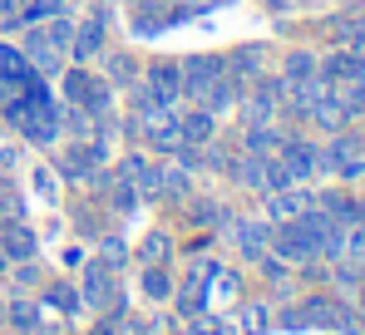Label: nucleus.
I'll list each match as a JSON object with an SVG mask.
<instances>
[{
	"mask_svg": "<svg viewBox=\"0 0 365 335\" xmlns=\"http://www.w3.org/2000/svg\"><path fill=\"white\" fill-rule=\"evenodd\" d=\"M361 316H365V281H361Z\"/></svg>",
	"mask_w": 365,
	"mask_h": 335,
	"instance_id": "nucleus-48",
	"label": "nucleus"
},
{
	"mask_svg": "<svg viewBox=\"0 0 365 335\" xmlns=\"http://www.w3.org/2000/svg\"><path fill=\"white\" fill-rule=\"evenodd\" d=\"M35 192H40L45 202H55V197H60V182H55V168H35Z\"/></svg>",
	"mask_w": 365,
	"mask_h": 335,
	"instance_id": "nucleus-40",
	"label": "nucleus"
},
{
	"mask_svg": "<svg viewBox=\"0 0 365 335\" xmlns=\"http://www.w3.org/2000/svg\"><path fill=\"white\" fill-rule=\"evenodd\" d=\"M316 64H321V59L311 55V50H292V55L282 59V79H287V84H297V79H311V74H316Z\"/></svg>",
	"mask_w": 365,
	"mask_h": 335,
	"instance_id": "nucleus-28",
	"label": "nucleus"
},
{
	"mask_svg": "<svg viewBox=\"0 0 365 335\" xmlns=\"http://www.w3.org/2000/svg\"><path fill=\"white\" fill-rule=\"evenodd\" d=\"M178 69H182V89H178V94H182V99H197L202 84L222 74V55H187Z\"/></svg>",
	"mask_w": 365,
	"mask_h": 335,
	"instance_id": "nucleus-11",
	"label": "nucleus"
},
{
	"mask_svg": "<svg viewBox=\"0 0 365 335\" xmlns=\"http://www.w3.org/2000/svg\"><path fill=\"white\" fill-rule=\"evenodd\" d=\"M99 262H104V267H114V272L128 267V242H123L119 232H99Z\"/></svg>",
	"mask_w": 365,
	"mask_h": 335,
	"instance_id": "nucleus-29",
	"label": "nucleus"
},
{
	"mask_svg": "<svg viewBox=\"0 0 365 335\" xmlns=\"http://www.w3.org/2000/svg\"><path fill=\"white\" fill-rule=\"evenodd\" d=\"M227 232H232V242H237V252H242L247 262H257L272 247V222L267 217H232Z\"/></svg>",
	"mask_w": 365,
	"mask_h": 335,
	"instance_id": "nucleus-10",
	"label": "nucleus"
},
{
	"mask_svg": "<svg viewBox=\"0 0 365 335\" xmlns=\"http://www.w3.org/2000/svg\"><path fill=\"white\" fill-rule=\"evenodd\" d=\"M109 25H114L109 5H94V10L84 15V25H74V45H69V59H74V64H89V59H99V55H104V40H109Z\"/></svg>",
	"mask_w": 365,
	"mask_h": 335,
	"instance_id": "nucleus-3",
	"label": "nucleus"
},
{
	"mask_svg": "<svg viewBox=\"0 0 365 335\" xmlns=\"http://www.w3.org/2000/svg\"><path fill=\"white\" fill-rule=\"evenodd\" d=\"M242 89H247V84H237V79H232V74L222 69L217 79H207V84H202V94H197L192 104H202V109L212 113V118H222V113H232V109H237Z\"/></svg>",
	"mask_w": 365,
	"mask_h": 335,
	"instance_id": "nucleus-8",
	"label": "nucleus"
},
{
	"mask_svg": "<svg viewBox=\"0 0 365 335\" xmlns=\"http://www.w3.org/2000/svg\"><path fill=\"white\" fill-rule=\"evenodd\" d=\"M361 153H365V133H361Z\"/></svg>",
	"mask_w": 365,
	"mask_h": 335,
	"instance_id": "nucleus-49",
	"label": "nucleus"
},
{
	"mask_svg": "<svg viewBox=\"0 0 365 335\" xmlns=\"http://www.w3.org/2000/svg\"><path fill=\"white\" fill-rule=\"evenodd\" d=\"M0 252H5L10 262H30V257L40 252L35 227L25 222V217H0Z\"/></svg>",
	"mask_w": 365,
	"mask_h": 335,
	"instance_id": "nucleus-9",
	"label": "nucleus"
},
{
	"mask_svg": "<svg viewBox=\"0 0 365 335\" xmlns=\"http://www.w3.org/2000/svg\"><path fill=\"white\" fill-rule=\"evenodd\" d=\"M187 222H192V227H227V222H232V212H227L222 202L202 197V202H187Z\"/></svg>",
	"mask_w": 365,
	"mask_h": 335,
	"instance_id": "nucleus-25",
	"label": "nucleus"
},
{
	"mask_svg": "<svg viewBox=\"0 0 365 335\" xmlns=\"http://www.w3.org/2000/svg\"><path fill=\"white\" fill-rule=\"evenodd\" d=\"M331 281H336L341 291H361V281H365L361 262H351V257H341V262H336V272H331Z\"/></svg>",
	"mask_w": 365,
	"mask_h": 335,
	"instance_id": "nucleus-32",
	"label": "nucleus"
},
{
	"mask_svg": "<svg viewBox=\"0 0 365 335\" xmlns=\"http://www.w3.org/2000/svg\"><path fill=\"white\" fill-rule=\"evenodd\" d=\"M173 113H178V109H173ZM178 128H182V143H197V148H207V143L217 138V118L202 109V104H197V109H182L178 113Z\"/></svg>",
	"mask_w": 365,
	"mask_h": 335,
	"instance_id": "nucleus-14",
	"label": "nucleus"
},
{
	"mask_svg": "<svg viewBox=\"0 0 365 335\" xmlns=\"http://www.w3.org/2000/svg\"><path fill=\"white\" fill-rule=\"evenodd\" d=\"M0 331H5V301H0Z\"/></svg>",
	"mask_w": 365,
	"mask_h": 335,
	"instance_id": "nucleus-47",
	"label": "nucleus"
},
{
	"mask_svg": "<svg viewBox=\"0 0 365 335\" xmlns=\"http://www.w3.org/2000/svg\"><path fill=\"white\" fill-rule=\"evenodd\" d=\"M5 326H15V331L35 335L40 326H45V311H40L35 301H10V306H5Z\"/></svg>",
	"mask_w": 365,
	"mask_h": 335,
	"instance_id": "nucleus-23",
	"label": "nucleus"
},
{
	"mask_svg": "<svg viewBox=\"0 0 365 335\" xmlns=\"http://www.w3.org/2000/svg\"><path fill=\"white\" fill-rule=\"evenodd\" d=\"M277 158L292 168V177H297V182L321 177V143H306V138H292V133H287V143L277 148Z\"/></svg>",
	"mask_w": 365,
	"mask_h": 335,
	"instance_id": "nucleus-6",
	"label": "nucleus"
},
{
	"mask_svg": "<svg viewBox=\"0 0 365 335\" xmlns=\"http://www.w3.org/2000/svg\"><path fill=\"white\" fill-rule=\"evenodd\" d=\"M143 335H148V331H143Z\"/></svg>",
	"mask_w": 365,
	"mask_h": 335,
	"instance_id": "nucleus-51",
	"label": "nucleus"
},
{
	"mask_svg": "<svg viewBox=\"0 0 365 335\" xmlns=\"http://www.w3.org/2000/svg\"><path fill=\"white\" fill-rule=\"evenodd\" d=\"M207 291H212V296H222V301H237V296H242V277H237V272H227V267H217V272L207 277Z\"/></svg>",
	"mask_w": 365,
	"mask_h": 335,
	"instance_id": "nucleus-30",
	"label": "nucleus"
},
{
	"mask_svg": "<svg viewBox=\"0 0 365 335\" xmlns=\"http://www.w3.org/2000/svg\"><path fill=\"white\" fill-rule=\"evenodd\" d=\"M148 168V153H123L119 168H114V177H123V182H138V172Z\"/></svg>",
	"mask_w": 365,
	"mask_h": 335,
	"instance_id": "nucleus-38",
	"label": "nucleus"
},
{
	"mask_svg": "<svg viewBox=\"0 0 365 335\" xmlns=\"http://www.w3.org/2000/svg\"><path fill=\"white\" fill-rule=\"evenodd\" d=\"M272 331H287V335H306L311 321H306L302 306H282V316H272Z\"/></svg>",
	"mask_w": 365,
	"mask_h": 335,
	"instance_id": "nucleus-31",
	"label": "nucleus"
},
{
	"mask_svg": "<svg viewBox=\"0 0 365 335\" xmlns=\"http://www.w3.org/2000/svg\"><path fill=\"white\" fill-rule=\"evenodd\" d=\"M138 79L148 84V94H153L168 113L178 109V99H182V94H178V89H182V69H178V64H163V59H158V64H148Z\"/></svg>",
	"mask_w": 365,
	"mask_h": 335,
	"instance_id": "nucleus-7",
	"label": "nucleus"
},
{
	"mask_svg": "<svg viewBox=\"0 0 365 335\" xmlns=\"http://www.w3.org/2000/svg\"><path fill=\"white\" fill-rule=\"evenodd\" d=\"M20 163V148H0V168H15Z\"/></svg>",
	"mask_w": 365,
	"mask_h": 335,
	"instance_id": "nucleus-45",
	"label": "nucleus"
},
{
	"mask_svg": "<svg viewBox=\"0 0 365 335\" xmlns=\"http://www.w3.org/2000/svg\"><path fill=\"white\" fill-rule=\"evenodd\" d=\"M20 50H25L30 69H35L40 79H55V74L64 69V55L55 50V45H50V35H45L40 25H25V45H20Z\"/></svg>",
	"mask_w": 365,
	"mask_h": 335,
	"instance_id": "nucleus-5",
	"label": "nucleus"
},
{
	"mask_svg": "<svg viewBox=\"0 0 365 335\" xmlns=\"http://www.w3.org/2000/svg\"><path fill=\"white\" fill-rule=\"evenodd\" d=\"M187 335H237V331H232V321H217L212 311H202L187 321Z\"/></svg>",
	"mask_w": 365,
	"mask_h": 335,
	"instance_id": "nucleus-33",
	"label": "nucleus"
},
{
	"mask_svg": "<svg viewBox=\"0 0 365 335\" xmlns=\"http://www.w3.org/2000/svg\"><path fill=\"white\" fill-rule=\"evenodd\" d=\"M10 277H15V286H40V267H35V257H30V262H10Z\"/></svg>",
	"mask_w": 365,
	"mask_h": 335,
	"instance_id": "nucleus-42",
	"label": "nucleus"
},
{
	"mask_svg": "<svg viewBox=\"0 0 365 335\" xmlns=\"http://www.w3.org/2000/svg\"><path fill=\"white\" fill-rule=\"evenodd\" d=\"M143 331H148V335H173V331H178V321H173V316H153Z\"/></svg>",
	"mask_w": 365,
	"mask_h": 335,
	"instance_id": "nucleus-43",
	"label": "nucleus"
},
{
	"mask_svg": "<svg viewBox=\"0 0 365 335\" xmlns=\"http://www.w3.org/2000/svg\"><path fill=\"white\" fill-rule=\"evenodd\" d=\"M346 257L351 262H365V222L346 227Z\"/></svg>",
	"mask_w": 365,
	"mask_h": 335,
	"instance_id": "nucleus-41",
	"label": "nucleus"
},
{
	"mask_svg": "<svg viewBox=\"0 0 365 335\" xmlns=\"http://www.w3.org/2000/svg\"><path fill=\"white\" fill-rule=\"evenodd\" d=\"M361 217H365V197H361Z\"/></svg>",
	"mask_w": 365,
	"mask_h": 335,
	"instance_id": "nucleus-50",
	"label": "nucleus"
},
{
	"mask_svg": "<svg viewBox=\"0 0 365 335\" xmlns=\"http://www.w3.org/2000/svg\"><path fill=\"white\" fill-rule=\"evenodd\" d=\"M227 177H232V182H242V187H252V192H262L267 158H262V153H242V148H237V158H232V168H227Z\"/></svg>",
	"mask_w": 365,
	"mask_h": 335,
	"instance_id": "nucleus-21",
	"label": "nucleus"
},
{
	"mask_svg": "<svg viewBox=\"0 0 365 335\" xmlns=\"http://www.w3.org/2000/svg\"><path fill=\"white\" fill-rule=\"evenodd\" d=\"M212 306V291H207V281L187 277L182 286H173V311H178L182 321H192V316H202Z\"/></svg>",
	"mask_w": 365,
	"mask_h": 335,
	"instance_id": "nucleus-13",
	"label": "nucleus"
},
{
	"mask_svg": "<svg viewBox=\"0 0 365 335\" xmlns=\"http://www.w3.org/2000/svg\"><path fill=\"white\" fill-rule=\"evenodd\" d=\"M356 69H361V64H356V59L346 55V50H341V55H326L321 64H316V74H321L326 84H346V79H351Z\"/></svg>",
	"mask_w": 365,
	"mask_h": 335,
	"instance_id": "nucleus-26",
	"label": "nucleus"
},
{
	"mask_svg": "<svg viewBox=\"0 0 365 335\" xmlns=\"http://www.w3.org/2000/svg\"><path fill=\"white\" fill-rule=\"evenodd\" d=\"M346 55H351V59L365 69V40H351V45H346Z\"/></svg>",
	"mask_w": 365,
	"mask_h": 335,
	"instance_id": "nucleus-44",
	"label": "nucleus"
},
{
	"mask_svg": "<svg viewBox=\"0 0 365 335\" xmlns=\"http://www.w3.org/2000/svg\"><path fill=\"white\" fill-rule=\"evenodd\" d=\"M267 252H277V257H282V262H292V267H302V262H311V257L321 262L316 237H311L297 217H292V222H272V247H267Z\"/></svg>",
	"mask_w": 365,
	"mask_h": 335,
	"instance_id": "nucleus-4",
	"label": "nucleus"
},
{
	"mask_svg": "<svg viewBox=\"0 0 365 335\" xmlns=\"http://www.w3.org/2000/svg\"><path fill=\"white\" fill-rule=\"evenodd\" d=\"M168 257H173V237L168 232H148L143 247H138V262L143 267H168Z\"/></svg>",
	"mask_w": 365,
	"mask_h": 335,
	"instance_id": "nucleus-24",
	"label": "nucleus"
},
{
	"mask_svg": "<svg viewBox=\"0 0 365 335\" xmlns=\"http://www.w3.org/2000/svg\"><path fill=\"white\" fill-rule=\"evenodd\" d=\"M341 306H346V301H336V296H306V301H302V311H306V321H311V331H336Z\"/></svg>",
	"mask_w": 365,
	"mask_h": 335,
	"instance_id": "nucleus-22",
	"label": "nucleus"
},
{
	"mask_svg": "<svg viewBox=\"0 0 365 335\" xmlns=\"http://www.w3.org/2000/svg\"><path fill=\"white\" fill-rule=\"evenodd\" d=\"M232 331L237 335H272V311L262 301H237L232 311Z\"/></svg>",
	"mask_w": 365,
	"mask_h": 335,
	"instance_id": "nucleus-17",
	"label": "nucleus"
},
{
	"mask_svg": "<svg viewBox=\"0 0 365 335\" xmlns=\"http://www.w3.org/2000/svg\"><path fill=\"white\" fill-rule=\"evenodd\" d=\"M257 267H262V277H267V281H287V277H292V262H282V257H272V252H262Z\"/></svg>",
	"mask_w": 365,
	"mask_h": 335,
	"instance_id": "nucleus-39",
	"label": "nucleus"
},
{
	"mask_svg": "<svg viewBox=\"0 0 365 335\" xmlns=\"http://www.w3.org/2000/svg\"><path fill=\"white\" fill-rule=\"evenodd\" d=\"M0 217H25V192H20L15 182L0 187Z\"/></svg>",
	"mask_w": 365,
	"mask_h": 335,
	"instance_id": "nucleus-37",
	"label": "nucleus"
},
{
	"mask_svg": "<svg viewBox=\"0 0 365 335\" xmlns=\"http://www.w3.org/2000/svg\"><path fill=\"white\" fill-rule=\"evenodd\" d=\"M222 69L237 79V84H252L262 69H267V50L262 45H242V50H232V55H222Z\"/></svg>",
	"mask_w": 365,
	"mask_h": 335,
	"instance_id": "nucleus-15",
	"label": "nucleus"
},
{
	"mask_svg": "<svg viewBox=\"0 0 365 335\" xmlns=\"http://www.w3.org/2000/svg\"><path fill=\"white\" fill-rule=\"evenodd\" d=\"M0 277H10V257L5 252H0Z\"/></svg>",
	"mask_w": 365,
	"mask_h": 335,
	"instance_id": "nucleus-46",
	"label": "nucleus"
},
{
	"mask_svg": "<svg viewBox=\"0 0 365 335\" xmlns=\"http://www.w3.org/2000/svg\"><path fill=\"white\" fill-rule=\"evenodd\" d=\"M262 197H267V222H292L306 202H311L306 187H282V192H262Z\"/></svg>",
	"mask_w": 365,
	"mask_h": 335,
	"instance_id": "nucleus-16",
	"label": "nucleus"
},
{
	"mask_svg": "<svg viewBox=\"0 0 365 335\" xmlns=\"http://www.w3.org/2000/svg\"><path fill=\"white\" fill-rule=\"evenodd\" d=\"M257 89L237 99V113H242V123H272L277 118V109H282V99H287V79H272V74H257L252 79Z\"/></svg>",
	"mask_w": 365,
	"mask_h": 335,
	"instance_id": "nucleus-2",
	"label": "nucleus"
},
{
	"mask_svg": "<svg viewBox=\"0 0 365 335\" xmlns=\"http://www.w3.org/2000/svg\"><path fill=\"white\" fill-rule=\"evenodd\" d=\"M316 197V207L331 217L336 227H356V222H365L361 217V197H351V192H336V187H321V192H311Z\"/></svg>",
	"mask_w": 365,
	"mask_h": 335,
	"instance_id": "nucleus-12",
	"label": "nucleus"
},
{
	"mask_svg": "<svg viewBox=\"0 0 365 335\" xmlns=\"http://www.w3.org/2000/svg\"><path fill=\"white\" fill-rule=\"evenodd\" d=\"M45 35H50V45H55L60 55H69V45H74V25H69V15H55V20L45 25Z\"/></svg>",
	"mask_w": 365,
	"mask_h": 335,
	"instance_id": "nucleus-34",
	"label": "nucleus"
},
{
	"mask_svg": "<svg viewBox=\"0 0 365 335\" xmlns=\"http://www.w3.org/2000/svg\"><path fill=\"white\" fill-rule=\"evenodd\" d=\"M138 202H143V197H138V187H133V182H123V177H114V212L128 217V212H138Z\"/></svg>",
	"mask_w": 365,
	"mask_h": 335,
	"instance_id": "nucleus-35",
	"label": "nucleus"
},
{
	"mask_svg": "<svg viewBox=\"0 0 365 335\" xmlns=\"http://www.w3.org/2000/svg\"><path fill=\"white\" fill-rule=\"evenodd\" d=\"M282 143H287V133H277L272 123H247V133H242L237 148H242V153H262V158H272Z\"/></svg>",
	"mask_w": 365,
	"mask_h": 335,
	"instance_id": "nucleus-20",
	"label": "nucleus"
},
{
	"mask_svg": "<svg viewBox=\"0 0 365 335\" xmlns=\"http://www.w3.org/2000/svg\"><path fill=\"white\" fill-rule=\"evenodd\" d=\"M45 301H50V306H60V311H69V316H74V311L84 306V301H79V291H74V286H64V281L45 291Z\"/></svg>",
	"mask_w": 365,
	"mask_h": 335,
	"instance_id": "nucleus-36",
	"label": "nucleus"
},
{
	"mask_svg": "<svg viewBox=\"0 0 365 335\" xmlns=\"http://www.w3.org/2000/svg\"><path fill=\"white\" fill-rule=\"evenodd\" d=\"M79 301H84L89 311H119V306H123L119 272H114V267H104L99 257H94V262H84V272H79Z\"/></svg>",
	"mask_w": 365,
	"mask_h": 335,
	"instance_id": "nucleus-1",
	"label": "nucleus"
},
{
	"mask_svg": "<svg viewBox=\"0 0 365 335\" xmlns=\"http://www.w3.org/2000/svg\"><path fill=\"white\" fill-rule=\"evenodd\" d=\"M306 118H311L321 133H341V128H351V113H346V104H341V99H336V89H331L326 99H316V109L306 113Z\"/></svg>",
	"mask_w": 365,
	"mask_h": 335,
	"instance_id": "nucleus-18",
	"label": "nucleus"
},
{
	"mask_svg": "<svg viewBox=\"0 0 365 335\" xmlns=\"http://www.w3.org/2000/svg\"><path fill=\"white\" fill-rule=\"evenodd\" d=\"M143 138H148V148H153V153H163V158H173V153L182 148V128H178V113H163V118H158V123H153V128H148Z\"/></svg>",
	"mask_w": 365,
	"mask_h": 335,
	"instance_id": "nucleus-19",
	"label": "nucleus"
},
{
	"mask_svg": "<svg viewBox=\"0 0 365 335\" xmlns=\"http://www.w3.org/2000/svg\"><path fill=\"white\" fill-rule=\"evenodd\" d=\"M138 286H143V296H148V301H173V277H168L163 267H143Z\"/></svg>",
	"mask_w": 365,
	"mask_h": 335,
	"instance_id": "nucleus-27",
	"label": "nucleus"
}]
</instances>
